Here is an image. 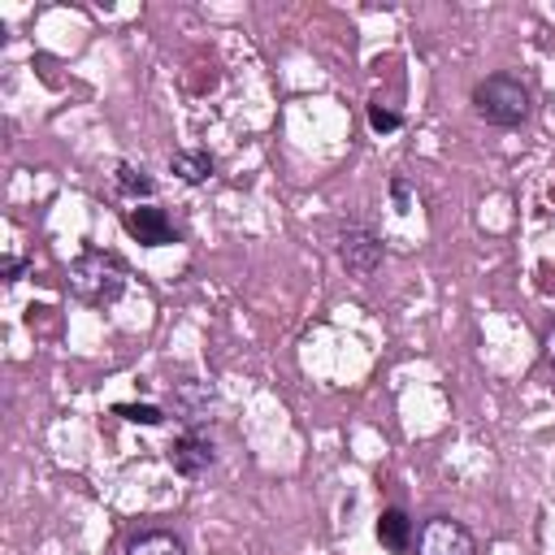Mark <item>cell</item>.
<instances>
[{"instance_id":"cell-16","label":"cell","mask_w":555,"mask_h":555,"mask_svg":"<svg viewBox=\"0 0 555 555\" xmlns=\"http://www.w3.org/2000/svg\"><path fill=\"white\" fill-rule=\"evenodd\" d=\"M542 360H546V364L555 369V325H551V330L542 334Z\"/></svg>"},{"instance_id":"cell-6","label":"cell","mask_w":555,"mask_h":555,"mask_svg":"<svg viewBox=\"0 0 555 555\" xmlns=\"http://www.w3.org/2000/svg\"><path fill=\"white\" fill-rule=\"evenodd\" d=\"M169 464H173L178 477H204V473L217 464V447H212L208 434L182 429V434L173 438V447H169Z\"/></svg>"},{"instance_id":"cell-14","label":"cell","mask_w":555,"mask_h":555,"mask_svg":"<svg viewBox=\"0 0 555 555\" xmlns=\"http://www.w3.org/2000/svg\"><path fill=\"white\" fill-rule=\"evenodd\" d=\"M390 199H395V208L399 212H408V204H412V186H408V178H390Z\"/></svg>"},{"instance_id":"cell-12","label":"cell","mask_w":555,"mask_h":555,"mask_svg":"<svg viewBox=\"0 0 555 555\" xmlns=\"http://www.w3.org/2000/svg\"><path fill=\"white\" fill-rule=\"evenodd\" d=\"M121 421H130V425H160L165 421V412L156 408V403H117L113 408Z\"/></svg>"},{"instance_id":"cell-10","label":"cell","mask_w":555,"mask_h":555,"mask_svg":"<svg viewBox=\"0 0 555 555\" xmlns=\"http://www.w3.org/2000/svg\"><path fill=\"white\" fill-rule=\"evenodd\" d=\"M169 169H173L186 186H199V182H208V178L217 173V160H212L204 147H182V152L169 156Z\"/></svg>"},{"instance_id":"cell-7","label":"cell","mask_w":555,"mask_h":555,"mask_svg":"<svg viewBox=\"0 0 555 555\" xmlns=\"http://www.w3.org/2000/svg\"><path fill=\"white\" fill-rule=\"evenodd\" d=\"M169 403H173L178 421H186V429H199V421H204V412H208V403H212V390L186 377V382H173V386H169Z\"/></svg>"},{"instance_id":"cell-11","label":"cell","mask_w":555,"mask_h":555,"mask_svg":"<svg viewBox=\"0 0 555 555\" xmlns=\"http://www.w3.org/2000/svg\"><path fill=\"white\" fill-rule=\"evenodd\" d=\"M126 555H186V542L169 529H143L126 542Z\"/></svg>"},{"instance_id":"cell-15","label":"cell","mask_w":555,"mask_h":555,"mask_svg":"<svg viewBox=\"0 0 555 555\" xmlns=\"http://www.w3.org/2000/svg\"><path fill=\"white\" fill-rule=\"evenodd\" d=\"M26 269H30V260H22V256H4V260H0V278H4V282H17Z\"/></svg>"},{"instance_id":"cell-3","label":"cell","mask_w":555,"mask_h":555,"mask_svg":"<svg viewBox=\"0 0 555 555\" xmlns=\"http://www.w3.org/2000/svg\"><path fill=\"white\" fill-rule=\"evenodd\" d=\"M334 251H338V264H343L351 278H373L377 264L386 260V243H382V234H377L369 221H343Z\"/></svg>"},{"instance_id":"cell-13","label":"cell","mask_w":555,"mask_h":555,"mask_svg":"<svg viewBox=\"0 0 555 555\" xmlns=\"http://www.w3.org/2000/svg\"><path fill=\"white\" fill-rule=\"evenodd\" d=\"M369 126H373V130H399L403 117H399L395 108H386L382 100H373V104H369Z\"/></svg>"},{"instance_id":"cell-5","label":"cell","mask_w":555,"mask_h":555,"mask_svg":"<svg viewBox=\"0 0 555 555\" xmlns=\"http://www.w3.org/2000/svg\"><path fill=\"white\" fill-rule=\"evenodd\" d=\"M121 225H126V234H130L134 243H143V247L178 243L173 217H169L165 208H156V204H130V208H121Z\"/></svg>"},{"instance_id":"cell-4","label":"cell","mask_w":555,"mask_h":555,"mask_svg":"<svg viewBox=\"0 0 555 555\" xmlns=\"http://www.w3.org/2000/svg\"><path fill=\"white\" fill-rule=\"evenodd\" d=\"M416 555H477V538L468 525L451 520V516H429L421 529H416V542H412Z\"/></svg>"},{"instance_id":"cell-1","label":"cell","mask_w":555,"mask_h":555,"mask_svg":"<svg viewBox=\"0 0 555 555\" xmlns=\"http://www.w3.org/2000/svg\"><path fill=\"white\" fill-rule=\"evenodd\" d=\"M126 282H130L126 260L117 251H104V247L78 251L65 269V291L87 308H113L126 295Z\"/></svg>"},{"instance_id":"cell-8","label":"cell","mask_w":555,"mask_h":555,"mask_svg":"<svg viewBox=\"0 0 555 555\" xmlns=\"http://www.w3.org/2000/svg\"><path fill=\"white\" fill-rule=\"evenodd\" d=\"M113 195L117 199H126V204H147L152 195H156V182H152V173L143 169V165H130V160H121L117 169H113Z\"/></svg>"},{"instance_id":"cell-9","label":"cell","mask_w":555,"mask_h":555,"mask_svg":"<svg viewBox=\"0 0 555 555\" xmlns=\"http://www.w3.org/2000/svg\"><path fill=\"white\" fill-rule=\"evenodd\" d=\"M377 542L386 546V551H395V555H403V551H412V520H408V512L403 507H386L382 516H377Z\"/></svg>"},{"instance_id":"cell-2","label":"cell","mask_w":555,"mask_h":555,"mask_svg":"<svg viewBox=\"0 0 555 555\" xmlns=\"http://www.w3.org/2000/svg\"><path fill=\"white\" fill-rule=\"evenodd\" d=\"M473 113L499 130H512V126H525L529 113H533V95L529 87L516 78V74H490L473 87Z\"/></svg>"}]
</instances>
